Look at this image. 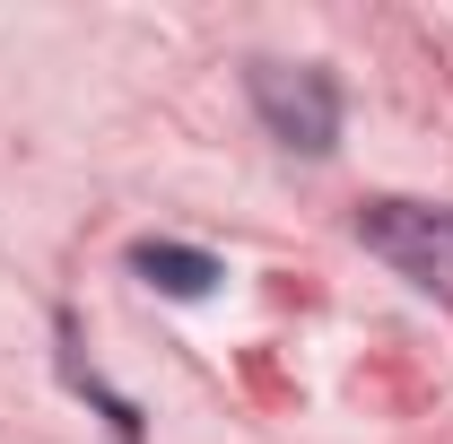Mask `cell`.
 Returning a JSON list of instances; mask_svg holds the SVG:
<instances>
[{
    "label": "cell",
    "instance_id": "cell-1",
    "mask_svg": "<svg viewBox=\"0 0 453 444\" xmlns=\"http://www.w3.org/2000/svg\"><path fill=\"white\" fill-rule=\"evenodd\" d=\"M357 244L384 253L410 287L453 296V201H366L357 210Z\"/></svg>",
    "mask_w": 453,
    "mask_h": 444
},
{
    "label": "cell",
    "instance_id": "cell-2",
    "mask_svg": "<svg viewBox=\"0 0 453 444\" xmlns=\"http://www.w3.org/2000/svg\"><path fill=\"white\" fill-rule=\"evenodd\" d=\"M253 113L296 157H323L340 140V88L323 70H305V61H253Z\"/></svg>",
    "mask_w": 453,
    "mask_h": 444
},
{
    "label": "cell",
    "instance_id": "cell-3",
    "mask_svg": "<svg viewBox=\"0 0 453 444\" xmlns=\"http://www.w3.org/2000/svg\"><path fill=\"white\" fill-rule=\"evenodd\" d=\"M131 271L149 279V287H166V296H210V287H219V262H210L201 244H140Z\"/></svg>",
    "mask_w": 453,
    "mask_h": 444
}]
</instances>
